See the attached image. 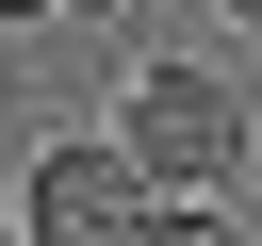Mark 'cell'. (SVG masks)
Wrapping results in <instances>:
<instances>
[{
	"instance_id": "cell-4",
	"label": "cell",
	"mask_w": 262,
	"mask_h": 246,
	"mask_svg": "<svg viewBox=\"0 0 262 246\" xmlns=\"http://www.w3.org/2000/svg\"><path fill=\"white\" fill-rule=\"evenodd\" d=\"M16 16H66V0H0V33H16Z\"/></svg>"
},
{
	"instance_id": "cell-6",
	"label": "cell",
	"mask_w": 262,
	"mask_h": 246,
	"mask_svg": "<svg viewBox=\"0 0 262 246\" xmlns=\"http://www.w3.org/2000/svg\"><path fill=\"white\" fill-rule=\"evenodd\" d=\"M229 16H246V33H262V0H229Z\"/></svg>"
},
{
	"instance_id": "cell-7",
	"label": "cell",
	"mask_w": 262,
	"mask_h": 246,
	"mask_svg": "<svg viewBox=\"0 0 262 246\" xmlns=\"http://www.w3.org/2000/svg\"><path fill=\"white\" fill-rule=\"evenodd\" d=\"M0 246H16V230H0Z\"/></svg>"
},
{
	"instance_id": "cell-3",
	"label": "cell",
	"mask_w": 262,
	"mask_h": 246,
	"mask_svg": "<svg viewBox=\"0 0 262 246\" xmlns=\"http://www.w3.org/2000/svg\"><path fill=\"white\" fill-rule=\"evenodd\" d=\"M131 246H262V230H246L229 197H147V230H131Z\"/></svg>"
},
{
	"instance_id": "cell-2",
	"label": "cell",
	"mask_w": 262,
	"mask_h": 246,
	"mask_svg": "<svg viewBox=\"0 0 262 246\" xmlns=\"http://www.w3.org/2000/svg\"><path fill=\"white\" fill-rule=\"evenodd\" d=\"M131 230H147V180H131L115 131L33 148V180H16V246H131Z\"/></svg>"
},
{
	"instance_id": "cell-1",
	"label": "cell",
	"mask_w": 262,
	"mask_h": 246,
	"mask_svg": "<svg viewBox=\"0 0 262 246\" xmlns=\"http://www.w3.org/2000/svg\"><path fill=\"white\" fill-rule=\"evenodd\" d=\"M115 148H131L147 197H229V164H246V98H229V66H131Z\"/></svg>"
},
{
	"instance_id": "cell-5",
	"label": "cell",
	"mask_w": 262,
	"mask_h": 246,
	"mask_svg": "<svg viewBox=\"0 0 262 246\" xmlns=\"http://www.w3.org/2000/svg\"><path fill=\"white\" fill-rule=\"evenodd\" d=\"M66 16H131V0H66Z\"/></svg>"
}]
</instances>
